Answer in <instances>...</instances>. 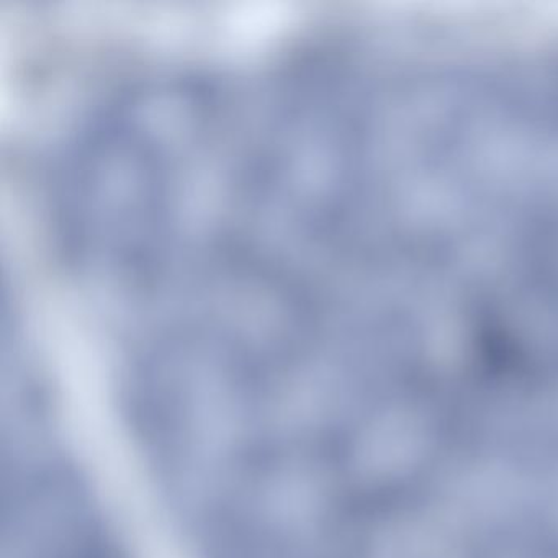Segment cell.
<instances>
[{
  "instance_id": "obj_1",
  "label": "cell",
  "mask_w": 558,
  "mask_h": 558,
  "mask_svg": "<svg viewBox=\"0 0 558 558\" xmlns=\"http://www.w3.org/2000/svg\"><path fill=\"white\" fill-rule=\"evenodd\" d=\"M195 80L123 93L80 133L61 169L58 223L99 282L145 289L233 228L243 123Z\"/></svg>"
}]
</instances>
